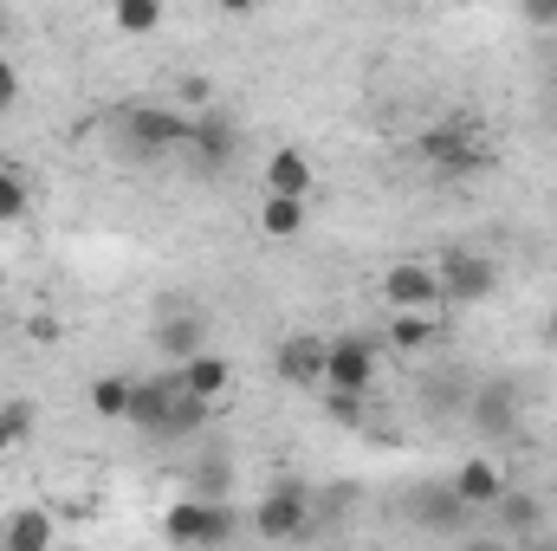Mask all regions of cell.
Wrapping results in <instances>:
<instances>
[{"mask_svg":"<svg viewBox=\"0 0 557 551\" xmlns=\"http://www.w3.org/2000/svg\"><path fill=\"white\" fill-rule=\"evenodd\" d=\"M519 20H525V26H557V0H525Z\"/></svg>","mask_w":557,"mask_h":551,"instance_id":"obj_28","label":"cell"},{"mask_svg":"<svg viewBox=\"0 0 557 551\" xmlns=\"http://www.w3.org/2000/svg\"><path fill=\"white\" fill-rule=\"evenodd\" d=\"M421 162L434 169V175H480L486 162H493V143L480 137L473 124H434V131H421Z\"/></svg>","mask_w":557,"mask_h":551,"instance_id":"obj_5","label":"cell"},{"mask_svg":"<svg viewBox=\"0 0 557 551\" xmlns=\"http://www.w3.org/2000/svg\"><path fill=\"white\" fill-rule=\"evenodd\" d=\"M324 409L337 415V421H363V396H337V390H324Z\"/></svg>","mask_w":557,"mask_h":551,"instance_id":"obj_27","label":"cell"},{"mask_svg":"<svg viewBox=\"0 0 557 551\" xmlns=\"http://www.w3.org/2000/svg\"><path fill=\"white\" fill-rule=\"evenodd\" d=\"M59 539V526H52V513H39V506H20L7 526H0V551H52Z\"/></svg>","mask_w":557,"mask_h":551,"instance_id":"obj_17","label":"cell"},{"mask_svg":"<svg viewBox=\"0 0 557 551\" xmlns=\"http://www.w3.org/2000/svg\"><path fill=\"white\" fill-rule=\"evenodd\" d=\"M441 338V318H389V344L396 351H428Z\"/></svg>","mask_w":557,"mask_h":551,"instance_id":"obj_23","label":"cell"},{"mask_svg":"<svg viewBox=\"0 0 557 551\" xmlns=\"http://www.w3.org/2000/svg\"><path fill=\"white\" fill-rule=\"evenodd\" d=\"M117 131H124V143H131V156H137V162H162V156L188 149V137H195V111L137 98V105H124V111H117Z\"/></svg>","mask_w":557,"mask_h":551,"instance_id":"obj_1","label":"cell"},{"mask_svg":"<svg viewBox=\"0 0 557 551\" xmlns=\"http://www.w3.org/2000/svg\"><path fill=\"white\" fill-rule=\"evenodd\" d=\"M545 344H552V351H557V311H552V318H545Z\"/></svg>","mask_w":557,"mask_h":551,"instance_id":"obj_30","label":"cell"},{"mask_svg":"<svg viewBox=\"0 0 557 551\" xmlns=\"http://www.w3.org/2000/svg\"><path fill=\"white\" fill-rule=\"evenodd\" d=\"M486 532H499L506 546H532V539H545V500L525 493V487H512V493L486 513Z\"/></svg>","mask_w":557,"mask_h":551,"instance_id":"obj_13","label":"cell"},{"mask_svg":"<svg viewBox=\"0 0 557 551\" xmlns=\"http://www.w3.org/2000/svg\"><path fill=\"white\" fill-rule=\"evenodd\" d=\"M175 383H182L195 403H208V409H214V403L234 390V364H227L221 351H201V357H188V364L175 370Z\"/></svg>","mask_w":557,"mask_h":551,"instance_id":"obj_16","label":"cell"},{"mask_svg":"<svg viewBox=\"0 0 557 551\" xmlns=\"http://www.w3.org/2000/svg\"><path fill=\"white\" fill-rule=\"evenodd\" d=\"M434 279H441V298L447 305H480V298H493L499 267L480 247H447V254H434Z\"/></svg>","mask_w":557,"mask_h":551,"instance_id":"obj_7","label":"cell"},{"mask_svg":"<svg viewBox=\"0 0 557 551\" xmlns=\"http://www.w3.org/2000/svg\"><path fill=\"white\" fill-rule=\"evenodd\" d=\"M201 338H208L201 311H162V318H156V351H162V357H169L175 370H182L188 357H201V351H208Z\"/></svg>","mask_w":557,"mask_h":551,"instance_id":"obj_15","label":"cell"},{"mask_svg":"<svg viewBox=\"0 0 557 551\" xmlns=\"http://www.w3.org/2000/svg\"><path fill=\"white\" fill-rule=\"evenodd\" d=\"M519 551H557V539H532V546H519Z\"/></svg>","mask_w":557,"mask_h":551,"instance_id":"obj_31","label":"cell"},{"mask_svg":"<svg viewBox=\"0 0 557 551\" xmlns=\"http://www.w3.org/2000/svg\"><path fill=\"white\" fill-rule=\"evenodd\" d=\"M7 33H13V20H7V13H0V52H7Z\"/></svg>","mask_w":557,"mask_h":551,"instance_id":"obj_32","label":"cell"},{"mask_svg":"<svg viewBox=\"0 0 557 551\" xmlns=\"http://www.w3.org/2000/svg\"><path fill=\"white\" fill-rule=\"evenodd\" d=\"M234 487V461L227 454H201L195 461V500H227Z\"/></svg>","mask_w":557,"mask_h":551,"instance_id":"obj_21","label":"cell"},{"mask_svg":"<svg viewBox=\"0 0 557 551\" xmlns=\"http://www.w3.org/2000/svg\"><path fill=\"white\" fill-rule=\"evenodd\" d=\"M447 487H454V500H460L467 513H493V506L512 493V474H506L493 454H467V461L454 467V480H447Z\"/></svg>","mask_w":557,"mask_h":551,"instance_id":"obj_10","label":"cell"},{"mask_svg":"<svg viewBox=\"0 0 557 551\" xmlns=\"http://www.w3.org/2000/svg\"><path fill=\"white\" fill-rule=\"evenodd\" d=\"M467 421H473L486 441L519 434V421H525V390H519L512 377H486V383L467 396Z\"/></svg>","mask_w":557,"mask_h":551,"instance_id":"obj_9","label":"cell"},{"mask_svg":"<svg viewBox=\"0 0 557 551\" xmlns=\"http://www.w3.org/2000/svg\"><path fill=\"white\" fill-rule=\"evenodd\" d=\"M403 513H409V526H416V532H428V539H454V546L480 526V513H467V506L454 500V487H447V480H441V487H434V480H421L416 493L403 500Z\"/></svg>","mask_w":557,"mask_h":551,"instance_id":"obj_6","label":"cell"},{"mask_svg":"<svg viewBox=\"0 0 557 551\" xmlns=\"http://www.w3.org/2000/svg\"><path fill=\"white\" fill-rule=\"evenodd\" d=\"M131 390H137V377H117V370L98 377L91 383V415L98 421H131Z\"/></svg>","mask_w":557,"mask_h":551,"instance_id":"obj_19","label":"cell"},{"mask_svg":"<svg viewBox=\"0 0 557 551\" xmlns=\"http://www.w3.org/2000/svg\"><path fill=\"white\" fill-rule=\"evenodd\" d=\"M162 532L182 551H221V546L240 539V513H234L227 500H195V493H182V500L162 513Z\"/></svg>","mask_w":557,"mask_h":551,"instance_id":"obj_2","label":"cell"},{"mask_svg":"<svg viewBox=\"0 0 557 551\" xmlns=\"http://www.w3.org/2000/svg\"><path fill=\"white\" fill-rule=\"evenodd\" d=\"M298 228H305V201H278V195L260 201V234L267 241H292Z\"/></svg>","mask_w":557,"mask_h":551,"instance_id":"obj_20","label":"cell"},{"mask_svg":"<svg viewBox=\"0 0 557 551\" xmlns=\"http://www.w3.org/2000/svg\"><path fill=\"white\" fill-rule=\"evenodd\" d=\"M552 98H557V91H552Z\"/></svg>","mask_w":557,"mask_h":551,"instance_id":"obj_33","label":"cell"},{"mask_svg":"<svg viewBox=\"0 0 557 551\" xmlns=\"http://www.w3.org/2000/svg\"><path fill=\"white\" fill-rule=\"evenodd\" d=\"M383 311L389 318H441L447 298H441V279H434V260H396L383 273Z\"/></svg>","mask_w":557,"mask_h":551,"instance_id":"obj_4","label":"cell"},{"mask_svg":"<svg viewBox=\"0 0 557 551\" xmlns=\"http://www.w3.org/2000/svg\"><path fill=\"white\" fill-rule=\"evenodd\" d=\"M460 551H519V546H506L499 532H467V539H460Z\"/></svg>","mask_w":557,"mask_h":551,"instance_id":"obj_29","label":"cell"},{"mask_svg":"<svg viewBox=\"0 0 557 551\" xmlns=\"http://www.w3.org/2000/svg\"><path fill=\"white\" fill-rule=\"evenodd\" d=\"M26 201H33V195H26V175H20V169H0V221H20Z\"/></svg>","mask_w":557,"mask_h":551,"instance_id":"obj_25","label":"cell"},{"mask_svg":"<svg viewBox=\"0 0 557 551\" xmlns=\"http://www.w3.org/2000/svg\"><path fill=\"white\" fill-rule=\"evenodd\" d=\"M175 396H182L175 370H162V377H137V390H131V428L149 434V441H162V421H169V409H175Z\"/></svg>","mask_w":557,"mask_h":551,"instance_id":"obj_14","label":"cell"},{"mask_svg":"<svg viewBox=\"0 0 557 551\" xmlns=\"http://www.w3.org/2000/svg\"><path fill=\"white\" fill-rule=\"evenodd\" d=\"M376 377H383V351H376V338H331L324 390H337V396H370Z\"/></svg>","mask_w":557,"mask_h":551,"instance_id":"obj_8","label":"cell"},{"mask_svg":"<svg viewBox=\"0 0 557 551\" xmlns=\"http://www.w3.org/2000/svg\"><path fill=\"white\" fill-rule=\"evenodd\" d=\"M324 364H331V338H311V331L278 338L273 351L278 383H298V390H324Z\"/></svg>","mask_w":557,"mask_h":551,"instance_id":"obj_11","label":"cell"},{"mask_svg":"<svg viewBox=\"0 0 557 551\" xmlns=\"http://www.w3.org/2000/svg\"><path fill=\"white\" fill-rule=\"evenodd\" d=\"M33 434V409L26 403H0V454H13Z\"/></svg>","mask_w":557,"mask_h":551,"instance_id":"obj_24","label":"cell"},{"mask_svg":"<svg viewBox=\"0 0 557 551\" xmlns=\"http://www.w3.org/2000/svg\"><path fill=\"white\" fill-rule=\"evenodd\" d=\"M13 105H20V65L0 52V111H13Z\"/></svg>","mask_w":557,"mask_h":551,"instance_id":"obj_26","label":"cell"},{"mask_svg":"<svg viewBox=\"0 0 557 551\" xmlns=\"http://www.w3.org/2000/svg\"><path fill=\"white\" fill-rule=\"evenodd\" d=\"M111 26L131 33V39H143V33L162 26V7H156V0H117V7H111Z\"/></svg>","mask_w":557,"mask_h":551,"instance_id":"obj_22","label":"cell"},{"mask_svg":"<svg viewBox=\"0 0 557 551\" xmlns=\"http://www.w3.org/2000/svg\"><path fill=\"white\" fill-rule=\"evenodd\" d=\"M267 195H278V201H305V195H311V162H305V149L267 156Z\"/></svg>","mask_w":557,"mask_h":551,"instance_id":"obj_18","label":"cell"},{"mask_svg":"<svg viewBox=\"0 0 557 551\" xmlns=\"http://www.w3.org/2000/svg\"><path fill=\"white\" fill-rule=\"evenodd\" d=\"M188 156H195L201 169H234V156H240V124L227 118V105H208V111H195Z\"/></svg>","mask_w":557,"mask_h":551,"instance_id":"obj_12","label":"cell"},{"mask_svg":"<svg viewBox=\"0 0 557 551\" xmlns=\"http://www.w3.org/2000/svg\"><path fill=\"white\" fill-rule=\"evenodd\" d=\"M247 532L267 539V546H298V539L318 532V506H311V493L298 480H278V487L260 493V506L247 513Z\"/></svg>","mask_w":557,"mask_h":551,"instance_id":"obj_3","label":"cell"}]
</instances>
